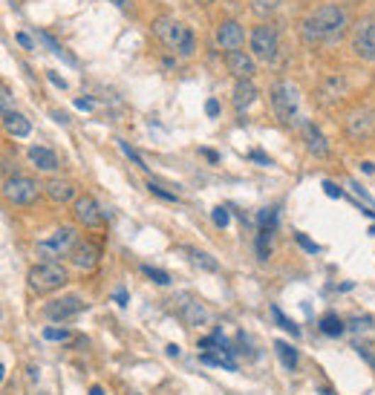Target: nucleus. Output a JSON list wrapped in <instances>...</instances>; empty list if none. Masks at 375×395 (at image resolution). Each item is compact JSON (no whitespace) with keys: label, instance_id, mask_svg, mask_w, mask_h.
Returning a JSON list of instances; mask_svg holds the SVG:
<instances>
[{"label":"nucleus","instance_id":"obj_1","mask_svg":"<svg viewBox=\"0 0 375 395\" xmlns=\"http://www.w3.org/2000/svg\"><path fill=\"white\" fill-rule=\"evenodd\" d=\"M347 26H349L347 12L338 4H326L306 18L303 35H306V40H315V43H335L344 38Z\"/></svg>","mask_w":375,"mask_h":395},{"label":"nucleus","instance_id":"obj_2","mask_svg":"<svg viewBox=\"0 0 375 395\" xmlns=\"http://www.w3.org/2000/svg\"><path fill=\"white\" fill-rule=\"evenodd\" d=\"M153 35H156L171 52H177V55H182V58L194 55V50H196L194 32H191L182 21H177V18H171V15H159V18L153 21Z\"/></svg>","mask_w":375,"mask_h":395},{"label":"nucleus","instance_id":"obj_3","mask_svg":"<svg viewBox=\"0 0 375 395\" xmlns=\"http://www.w3.org/2000/svg\"><path fill=\"white\" fill-rule=\"evenodd\" d=\"M69 283V274L61 262H38L26 274V286L35 294H52L58 289H64Z\"/></svg>","mask_w":375,"mask_h":395},{"label":"nucleus","instance_id":"obj_4","mask_svg":"<svg viewBox=\"0 0 375 395\" xmlns=\"http://www.w3.org/2000/svg\"><path fill=\"white\" fill-rule=\"evenodd\" d=\"M75 245H78V234H75V228L64 226V228H58L52 237L40 240L35 251H38L40 262H61V257H69Z\"/></svg>","mask_w":375,"mask_h":395},{"label":"nucleus","instance_id":"obj_5","mask_svg":"<svg viewBox=\"0 0 375 395\" xmlns=\"http://www.w3.org/2000/svg\"><path fill=\"white\" fill-rule=\"evenodd\" d=\"M272 110H274V116L283 121V124H291L298 118V104H301V99H298V87L291 84V81H277L274 87H272Z\"/></svg>","mask_w":375,"mask_h":395},{"label":"nucleus","instance_id":"obj_6","mask_svg":"<svg viewBox=\"0 0 375 395\" xmlns=\"http://www.w3.org/2000/svg\"><path fill=\"white\" fill-rule=\"evenodd\" d=\"M277 50H280V40H277V29L274 26H269V23H263V26H254V32H252V52H254V58H260V61H274L277 58Z\"/></svg>","mask_w":375,"mask_h":395},{"label":"nucleus","instance_id":"obj_7","mask_svg":"<svg viewBox=\"0 0 375 395\" xmlns=\"http://www.w3.org/2000/svg\"><path fill=\"white\" fill-rule=\"evenodd\" d=\"M40 188L44 185H38L32 177H6V182H4V194L15 205H32L38 199Z\"/></svg>","mask_w":375,"mask_h":395},{"label":"nucleus","instance_id":"obj_8","mask_svg":"<svg viewBox=\"0 0 375 395\" xmlns=\"http://www.w3.org/2000/svg\"><path fill=\"white\" fill-rule=\"evenodd\" d=\"M72 216H75V223L78 226H84V228H101L104 226V216L107 211H101V205L93 199V196H78L75 205H72Z\"/></svg>","mask_w":375,"mask_h":395},{"label":"nucleus","instance_id":"obj_9","mask_svg":"<svg viewBox=\"0 0 375 395\" xmlns=\"http://www.w3.org/2000/svg\"><path fill=\"white\" fill-rule=\"evenodd\" d=\"M84 309H87V303H84V300L75 297V294H67V297H55V300H50V303L44 306V315H47L50 321L61 323V321H69V318L81 315Z\"/></svg>","mask_w":375,"mask_h":395},{"label":"nucleus","instance_id":"obj_10","mask_svg":"<svg viewBox=\"0 0 375 395\" xmlns=\"http://www.w3.org/2000/svg\"><path fill=\"white\" fill-rule=\"evenodd\" d=\"M352 50L358 58L372 61L375 64V23L372 21H361L352 32Z\"/></svg>","mask_w":375,"mask_h":395},{"label":"nucleus","instance_id":"obj_11","mask_svg":"<svg viewBox=\"0 0 375 395\" xmlns=\"http://www.w3.org/2000/svg\"><path fill=\"white\" fill-rule=\"evenodd\" d=\"M69 260H72V266H75L78 272H93V269H99V260H101V248H99L96 243L84 240V243H78V245L72 248Z\"/></svg>","mask_w":375,"mask_h":395},{"label":"nucleus","instance_id":"obj_12","mask_svg":"<svg viewBox=\"0 0 375 395\" xmlns=\"http://www.w3.org/2000/svg\"><path fill=\"white\" fill-rule=\"evenodd\" d=\"M245 43V29L237 23V21H223L217 26V47L225 50V52H234Z\"/></svg>","mask_w":375,"mask_h":395},{"label":"nucleus","instance_id":"obj_13","mask_svg":"<svg viewBox=\"0 0 375 395\" xmlns=\"http://www.w3.org/2000/svg\"><path fill=\"white\" fill-rule=\"evenodd\" d=\"M225 67H228V72H231L237 81H252V75L257 72L254 58H252V55H245V50L225 52Z\"/></svg>","mask_w":375,"mask_h":395},{"label":"nucleus","instance_id":"obj_14","mask_svg":"<svg viewBox=\"0 0 375 395\" xmlns=\"http://www.w3.org/2000/svg\"><path fill=\"white\" fill-rule=\"evenodd\" d=\"M179 318H182V323L188 326V329H199V326H208L211 323V309L202 303V300H188L182 309H179Z\"/></svg>","mask_w":375,"mask_h":395},{"label":"nucleus","instance_id":"obj_15","mask_svg":"<svg viewBox=\"0 0 375 395\" xmlns=\"http://www.w3.org/2000/svg\"><path fill=\"white\" fill-rule=\"evenodd\" d=\"M347 130L352 139H366L372 130H375V113L372 110H355L349 118H347Z\"/></svg>","mask_w":375,"mask_h":395},{"label":"nucleus","instance_id":"obj_16","mask_svg":"<svg viewBox=\"0 0 375 395\" xmlns=\"http://www.w3.org/2000/svg\"><path fill=\"white\" fill-rule=\"evenodd\" d=\"M301 127H303V139H306L309 153H315L318 159H326V156H329V142H326V136L320 133V127H315L312 121H303Z\"/></svg>","mask_w":375,"mask_h":395},{"label":"nucleus","instance_id":"obj_17","mask_svg":"<svg viewBox=\"0 0 375 395\" xmlns=\"http://www.w3.org/2000/svg\"><path fill=\"white\" fill-rule=\"evenodd\" d=\"M254 101H257V87H254V81H237V87H234V110L237 113H245Z\"/></svg>","mask_w":375,"mask_h":395},{"label":"nucleus","instance_id":"obj_18","mask_svg":"<svg viewBox=\"0 0 375 395\" xmlns=\"http://www.w3.org/2000/svg\"><path fill=\"white\" fill-rule=\"evenodd\" d=\"M29 159H32V165H35L38 170H47V173L58 170V156H55L50 148H44V145H32V148H29Z\"/></svg>","mask_w":375,"mask_h":395},{"label":"nucleus","instance_id":"obj_19","mask_svg":"<svg viewBox=\"0 0 375 395\" xmlns=\"http://www.w3.org/2000/svg\"><path fill=\"white\" fill-rule=\"evenodd\" d=\"M4 124H6V133L15 136V139H26V136L32 133V124H29L21 113H15V110L4 113Z\"/></svg>","mask_w":375,"mask_h":395},{"label":"nucleus","instance_id":"obj_20","mask_svg":"<svg viewBox=\"0 0 375 395\" xmlns=\"http://www.w3.org/2000/svg\"><path fill=\"white\" fill-rule=\"evenodd\" d=\"M44 194H47L52 202H69V199L75 196V188H72L69 182H64V179H52V182L44 185Z\"/></svg>","mask_w":375,"mask_h":395},{"label":"nucleus","instance_id":"obj_21","mask_svg":"<svg viewBox=\"0 0 375 395\" xmlns=\"http://www.w3.org/2000/svg\"><path fill=\"white\" fill-rule=\"evenodd\" d=\"M320 332L326 338H341L347 332V321H341L338 315H323L320 318Z\"/></svg>","mask_w":375,"mask_h":395},{"label":"nucleus","instance_id":"obj_22","mask_svg":"<svg viewBox=\"0 0 375 395\" xmlns=\"http://www.w3.org/2000/svg\"><path fill=\"white\" fill-rule=\"evenodd\" d=\"M277 226H260L257 231V257L260 260H269L272 257V237H274Z\"/></svg>","mask_w":375,"mask_h":395},{"label":"nucleus","instance_id":"obj_23","mask_svg":"<svg viewBox=\"0 0 375 395\" xmlns=\"http://www.w3.org/2000/svg\"><path fill=\"white\" fill-rule=\"evenodd\" d=\"M274 349H277V355H280V361H283V367H286V369H295V367H298V349L291 346V343L277 340V343H274Z\"/></svg>","mask_w":375,"mask_h":395},{"label":"nucleus","instance_id":"obj_24","mask_svg":"<svg viewBox=\"0 0 375 395\" xmlns=\"http://www.w3.org/2000/svg\"><path fill=\"white\" fill-rule=\"evenodd\" d=\"M38 40H44V43H47V47H50V52H52V55H58V58H64L67 64H75V58H72V55H69V52H67V50L61 47V43H58V40H55V38H52L50 32H44V29H38Z\"/></svg>","mask_w":375,"mask_h":395},{"label":"nucleus","instance_id":"obj_25","mask_svg":"<svg viewBox=\"0 0 375 395\" xmlns=\"http://www.w3.org/2000/svg\"><path fill=\"white\" fill-rule=\"evenodd\" d=\"M188 254H191V260L196 262L199 269H205V272H217L220 269V262L211 257V254H205V251H194V248H185Z\"/></svg>","mask_w":375,"mask_h":395},{"label":"nucleus","instance_id":"obj_26","mask_svg":"<svg viewBox=\"0 0 375 395\" xmlns=\"http://www.w3.org/2000/svg\"><path fill=\"white\" fill-rule=\"evenodd\" d=\"M272 315H274V321L280 323V329H286L291 338H301V326H298L295 321H289V318L280 312V306H272Z\"/></svg>","mask_w":375,"mask_h":395},{"label":"nucleus","instance_id":"obj_27","mask_svg":"<svg viewBox=\"0 0 375 395\" xmlns=\"http://www.w3.org/2000/svg\"><path fill=\"white\" fill-rule=\"evenodd\" d=\"M277 6H280V0H252V12H254V15H260V18L274 15V12H277Z\"/></svg>","mask_w":375,"mask_h":395},{"label":"nucleus","instance_id":"obj_28","mask_svg":"<svg viewBox=\"0 0 375 395\" xmlns=\"http://www.w3.org/2000/svg\"><path fill=\"white\" fill-rule=\"evenodd\" d=\"M142 272H145L156 286H168V283H171V274L162 272V269H156V266H142Z\"/></svg>","mask_w":375,"mask_h":395},{"label":"nucleus","instance_id":"obj_29","mask_svg":"<svg viewBox=\"0 0 375 395\" xmlns=\"http://www.w3.org/2000/svg\"><path fill=\"white\" fill-rule=\"evenodd\" d=\"M347 329H352V332H366V329H372V318L369 315H355V318H349L347 321Z\"/></svg>","mask_w":375,"mask_h":395},{"label":"nucleus","instance_id":"obj_30","mask_svg":"<svg viewBox=\"0 0 375 395\" xmlns=\"http://www.w3.org/2000/svg\"><path fill=\"white\" fill-rule=\"evenodd\" d=\"M211 219H214V226H217V228H228V223H231V211L220 205V208L211 211Z\"/></svg>","mask_w":375,"mask_h":395},{"label":"nucleus","instance_id":"obj_31","mask_svg":"<svg viewBox=\"0 0 375 395\" xmlns=\"http://www.w3.org/2000/svg\"><path fill=\"white\" fill-rule=\"evenodd\" d=\"M118 148H121V153H124V156H128V159H130L133 165H139L142 170H147V165H145V159H142V156H139V153H136V150H133V148H130L128 142H118Z\"/></svg>","mask_w":375,"mask_h":395},{"label":"nucleus","instance_id":"obj_32","mask_svg":"<svg viewBox=\"0 0 375 395\" xmlns=\"http://www.w3.org/2000/svg\"><path fill=\"white\" fill-rule=\"evenodd\" d=\"M295 240H298V245H301L303 251H309V254H320V245H318V243H312L306 234H301V231H298V234H295Z\"/></svg>","mask_w":375,"mask_h":395},{"label":"nucleus","instance_id":"obj_33","mask_svg":"<svg viewBox=\"0 0 375 395\" xmlns=\"http://www.w3.org/2000/svg\"><path fill=\"white\" fill-rule=\"evenodd\" d=\"M44 338H47V340H69V329H55V326H47V329H44Z\"/></svg>","mask_w":375,"mask_h":395},{"label":"nucleus","instance_id":"obj_34","mask_svg":"<svg viewBox=\"0 0 375 395\" xmlns=\"http://www.w3.org/2000/svg\"><path fill=\"white\" fill-rule=\"evenodd\" d=\"M147 191H150V194H156V196H162V199H168V202H177V199H179L174 191H164V188H162V185H156V182H150V185H147Z\"/></svg>","mask_w":375,"mask_h":395},{"label":"nucleus","instance_id":"obj_35","mask_svg":"<svg viewBox=\"0 0 375 395\" xmlns=\"http://www.w3.org/2000/svg\"><path fill=\"white\" fill-rule=\"evenodd\" d=\"M323 191H326V196H332V199H341V196H344V191H341L335 182H323Z\"/></svg>","mask_w":375,"mask_h":395},{"label":"nucleus","instance_id":"obj_36","mask_svg":"<svg viewBox=\"0 0 375 395\" xmlns=\"http://www.w3.org/2000/svg\"><path fill=\"white\" fill-rule=\"evenodd\" d=\"M205 113L211 116V118H217V116H220V101H217V99H208V104H205Z\"/></svg>","mask_w":375,"mask_h":395},{"label":"nucleus","instance_id":"obj_37","mask_svg":"<svg viewBox=\"0 0 375 395\" xmlns=\"http://www.w3.org/2000/svg\"><path fill=\"white\" fill-rule=\"evenodd\" d=\"M15 40L21 43L23 50H35V43H32V38H29V35H23V32H18V35H15Z\"/></svg>","mask_w":375,"mask_h":395},{"label":"nucleus","instance_id":"obj_38","mask_svg":"<svg viewBox=\"0 0 375 395\" xmlns=\"http://www.w3.org/2000/svg\"><path fill=\"white\" fill-rule=\"evenodd\" d=\"M248 159H254V162H257V165H263V167H269V165H272V159H269V156H263V153H257V150H254V153H248Z\"/></svg>","mask_w":375,"mask_h":395},{"label":"nucleus","instance_id":"obj_39","mask_svg":"<svg viewBox=\"0 0 375 395\" xmlns=\"http://www.w3.org/2000/svg\"><path fill=\"white\" fill-rule=\"evenodd\" d=\"M47 78H50V81H52L55 87H61V90H67V81H64V78H61L58 72H47Z\"/></svg>","mask_w":375,"mask_h":395},{"label":"nucleus","instance_id":"obj_40","mask_svg":"<svg viewBox=\"0 0 375 395\" xmlns=\"http://www.w3.org/2000/svg\"><path fill=\"white\" fill-rule=\"evenodd\" d=\"M349 188H352V191H355V194H358L361 199H366V202H372V196H369V194H366V191H364V188L358 185V182H349Z\"/></svg>","mask_w":375,"mask_h":395},{"label":"nucleus","instance_id":"obj_41","mask_svg":"<svg viewBox=\"0 0 375 395\" xmlns=\"http://www.w3.org/2000/svg\"><path fill=\"white\" fill-rule=\"evenodd\" d=\"M113 297H116V303H118V306H128V300H130V297H128V291H124V289H118Z\"/></svg>","mask_w":375,"mask_h":395},{"label":"nucleus","instance_id":"obj_42","mask_svg":"<svg viewBox=\"0 0 375 395\" xmlns=\"http://www.w3.org/2000/svg\"><path fill=\"white\" fill-rule=\"evenodd\" d=\"M75 107H78V110H93L96 104H93L90 99H75Z\"/></svg>","mask_w":375,"mask_h":395},{"label":"nucleus","instance_id":"obj_43","mask_svg":"<svg viewBox=\"0 0 375 395\" xmlns=\"http://www.w3.org/2000/svg\"><path fill=\"white\" fill-rule=\"evenodd\" d=\"M168 355H171V358H179V346H177V343L168 346Z\"/></svg>","mask_w":375,"mask_h":395},{"label":"nucleus","instance_id":"obj_44","mask_svg":"<svg viewBox=\"0 0 375 395\" xmlns=\"http://www.w3.org/2000/svg\"><path fill=\"white\" fill-rule=\"evenodd\" d=\"M113 4H116L118 9H130V0H113Z\"/></svg>","mask_w":375,"mask_h":395},{"label":"nucleus","instance_id":"obj_45","mask_svg":"<svg viewBox=\"0 0 375 395\" xmlns=\"http://www.w3.org/2000/svg\"><path fill=\"white\" fill-rule=\"evenodd\" d=\"M361 170H364V173H375V165H372V162H364Z\"/></svg>","mask_w":375,"mask_h":395},{"label":"nucleus","instance_id":"obj_46","mask_svg":"<svg viewBox=\"0 0 375 395\" xmlns=\"http://www.w3.org/2000/svg\"><path fill=\"white\" fill-rule=\"evenodd\" d=\"M202 156H205V159H211V162H217V153H214V150H202Z\"/></svg>","mask_w":375,"mask_h":395},{"label":"nucleus","instance_id":"obj_47","mask_svg":"<svg viewBox=\"0 0 375 395\" xmlns=\"http://www.w3.org/2000/svg\"><path fill=\"white\" fill-rule=\"evenodd\" d=\"M90 395H104V389L101 386H90Z\"/></svg>","mask_w":375,"mask_h":395},{"label":"nucleus","instance_id":"obj_48","mask_svg":"<svg viewBox=\"0 0 375 395\" xmlns=\"http://www.w3.org/2000/svg\"><path fill=\"white\" fill-rule=\"evenodd\" d=\"M194 4H199V6H208V4H214V0H194Z\"/></svg>","mask_w":375,"mask_h":395},{"label":"nucleus","instance_id":"obj_49","mask_svg":"<svg viewBox=\"0 0 375 395\" xmlns=\"http://www.w3.org/2000/svg\"><path fill=\"white\" fill-rule=\"evenodd\" d=\"M323 395H335V392H332V389H326V386H323Z\"/></svg>","mask_w":375,"mask_h":395}]
</instances>
